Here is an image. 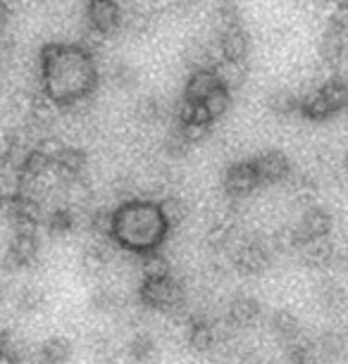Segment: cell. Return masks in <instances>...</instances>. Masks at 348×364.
<instances>
[{"instance_id": "cell-9", "label": "cell", "mask_w": 348, "mask_h": 364, "mask_svg": "<svg viewBox=\"0 0 348 364\" xmlns=\"http://www.w3.org/2000/svg\"><path fill=\"white\" fill-rule=\"evenodd\" d=\"M268 264H270V252L260 243H246L234 255V267L243 274H260Z\"/></svg>"}, {"instance_id": "cell-44", "label": "cell", "mask_w": 348, "mask_h": 364, "mask_svg": "<svg viewBox=\"0 0 348 364\" xmlns=\"http://www.w3.org/2000/svg\"><path fill=\"white\" fill-rule=\"evenodd\" d=\"M36 3H48V0H36Z\"/></svg>"}, {"instance_id": "cell-8", "label": "cell", "mask_w": 348, "mask_h": 364, "mask_svg": "<svg viewBox=\"0 0 348 364\" xmlns=\"http://www.w3.org/2000/svg\"><path fill=\"white\" fill-rule=\"evenodd\" d=\"M296 231L301 240H312V238H325L332 231V217L329 212L320 210V208H308L303 212L301 222L296 224Z\"/></svg>"}, {"instance_id": "cell-23", "label": "cell", "mask_w": 348, "mask_h": 364, "mask_svg": "<svg viewBox=\"0 0 348 364\" xmlns=\"http://www.w3.org/2000/svg\"><path fill=\"white\" fill-rule=\"evenodd\" d=\"M160 212L165 217L167 226H179L189 217V205L176 196H169L160 203Z\"/></svg>"}, {"instance_id": "cell-10", "label": "cell", "mask_w": 348, "mask_h": 364, "mask_svg": "<svg viewBox=\"0 0 348 364\" xmlns=\"http://www.w3.org/2000/svg\"><path fill=\"white\" fill-rule=\"evenodd\" d=\"M298 250L303 252V262L312 267V269H325V267L334 264V252H337V248L332 245V240H327V236L305 240Z\"/></svg>"}, {"instance_id": "cell-28", "label": "cell", "mask_w": 348, "mask_h": 364, "mask_svg": "<svg viewBox=\"0 0 348 364\" xmlns=\"http://www.w3.org/2000/svg\"><path fill=\"white\" fill-rule=\"evenodd\" d=\"M217 24H220L222 31L241 26V12H238L234 3H222L220 8H217Z\"/></svg>"}, {"instance_id": "cell-15", "label": "cell", "mask_w": 348, "mask_h": 364, "mask_svg": "<svg viewBox=\"0 0 348 364\" xmlns=\"http://www.w3.org/2000/svg\"><path fill=\"white\" fill-rule=\"evenodd\" d=\"M72 355V343L65 336H53L38 348V364H65Z\"/></svg>"}, {"instance_id": "cell-36", "label": "cell", "mask_w": 348, "mask_h": 364, "mask_svg": "<svg viewBox=\"0 0 348 364\" xmlns=\"http://www.w3.org/2000/svg\"><path fill=\"white\" fill-rule=\"evenodd\" d=\"M191 150V143L184 139V134L181 132H176V134H172L167 139V143H165V153L169 155V157H184Z\"/></svg>"}, {"instance_id": "cell-38", "label": "cell", "mask_w": 348, "mask_h": 364, "mask_svg": "<svg viewBox=\"0 0 348 364\" xmlns=\"http://www.w3.org/2000/svg\"><path fill=\"white\" fill-rule=\"evenodd\" d=\"M93 305L98 307L100 312H115V310H120V307H122V300L110 291H100L93 298Z\"/></svg>"}, {"instance_id": "cell-42", "label": "cell", "mask_w": 348, "mask_h": 364, "mask_svg": "<svg viewBox=\"0 0 348 364\" xmlns=\"http://www.w3.org/2000/svg\"><path fill=\"white\" fill-rule=\"evenodd\" d=\"M169 3L176 5V8H181V10H189V8H194L198 0H169Z\"/></svg>"}, {"instance_id": "cell-20", "label": "cell", "mask_w": 348, "mask_h": 364, "mask_svg": "<svg viewBox=\"0 0 348 364\" xmlns=\"http://www.w3.org/2000/svg\"><path fill=\"white\" fill-rule=\"evenodd\" d=\"M215 74H217V79H220V84L227 86L231 91V88H238L243 84L246 67H243V63H229V60H222L220 65H215Z\"/></svg>"}, {"instance_id": "cell-12", "label": "cell", "mask_w": 348, "mask_h": 364, "mask_svg": "<svg viewBox=\"0 0 348 364\" xmlns=\"http://www.w3.org/2000/svg\"><path fill=\"white\" fill-rule=\"evenodd\" d=\"M260 314V302L251 295H238L229 302L227 307V321L231 326H248L253 324Z\"/></svg>"}, {"instance_id": "cell-21", "label": "cell", "mask_w": 348, "mask_h": 364, "mask_svg": "<svg viewBox=\"0 0 348 364\" xmlns=\"http://www.w3.org/2000/svg\"><path fill=\"white\" fill-rule=\"evenodd\" d=\"M320 305L329 312H339L348 305V293L339 284L329 281V284H325L320 288Z\"/></svg>"}, {"instance_id": "cell-29", "label": "cell", "mask_w": 348, "mask_h": 364, "mask_svg": "<svg viewBox=\"0 0 348 364\" xmlns=\"http://www.w3.org/2000/svg\"><path fill=\"white\" fill-rule=\"evenodd\" d=\"M312 353H315V350H312V343L303 341L301 336L289 343V362L291 364H308Z\"/></svg>"}, {"instance_id": "cell-16", "label": "cell", "mask_w": 348, "mask_h": 364, "mask_svg": "<svg viewBox=\"0 0 348 364\" xmlns=\"http://www.w3.org/2000/svg\"><path fill=\"white\" fill-rule=\"evenodd\" d=\"M272 331H275L279 341L291 343L293 338L301 336V321H298L296 314L289 310H277L272 314Z\"/></svg>"}, {"instance_id": "cell-43", "label": "cell", "mask_w": 348, "mask_h": 364, "mask_svg": "<svg viewBox=\"0 0 348 364\" xmlns=\"http://www.w3.org/2000/svg\"><path fill=\"white\" fill-rule=\"evenodd\" d=\"M344 169L348 171V153H346V157H344Z\"/></svg>"}, {"instance_id": "cell-19", "label": "cell", "mask_w": 348, "mask_h": 364, "mask_svg": "<svg viewBox=\"0 0 348 364\" xmlns=\"http://www.w3.org/2000/svg\"><path fill=\"white\" fill-rule=\"evenodd\" d=\"M158 348H155V341L153 336L148 333H136L127 346V355L132 357L134 362H151Z\"/></svg>"}, {"instance_id": "cell-30", "label": "cell", "mask_w": 348, "mask_h": 364, "mask_svg": "<svg viewBox=\"0 0 348 364\" xmlns=\"http://www.w3.org/2000/svg\"><path fill=\"white\" fill-rule=\"evenodd\" d=\"M231 233H234V226L229 222H217L210 226L208 231V243L213 245V248H224V245L231 240Z\"/></svg>"}, {"instance_id": "cell-41", "label": "cell", "mask_w": 348, "mask_h": 364, "mask_svg": "<svg viewBox=\"0 0 348 364\" xmlns=\"http://www.w3.org/2000/svg\"><path fill=\"white\" fill-rule=\"evenodd\" d=\"M334 264L339 267V269H346L348 272V245L346 248H339L334 252Z\"/></svg>"}, {"instance_id": "cell-7", "label": "cell", "mask_w": 348, "mask_h": 364, "mask_svg": "<svg viewBox=\"0 0 348 364\" xmlns=\"http://www.w3.org/2000/svg\"><path fill=\"white\" fill-rule=\"evenodd\" d=\"M122 15L115 0H88V24L98 33H112L120 26Z\"/></svg>"}, {"instance_id": "cell-37", "label": "cell", "mask_w": 348, "mask_h": 364, "mask_svg": "<svg viewBox=\"0 0 348 364\" xmlns=\"http://www.w3.org/2000/svg\"><path fill=\"white\" fill-rule=\"evenodd\" d=\"M136 79H139V74H136L129 65H122V63H120V65L112 70V81H115V86H120V88L134 86V84H136Z\"/></svg>"}, {"instance_id": "cell-26", "label": "cell", "mask_w": 348, "mask_h": 364, "mask_svg": "<svg viewBox=\"0 0 348 364\" xmlns=\"http://www.w3.org/2000/svg\"><path fill=\"white\" fill-rule=\"evenodd\" d=\"M74 229V215L70 210H56L51 217H48V231L53 236H65Z\"/></svg>"}, {"instance_id": "cell-25", "label": "cell", "mask_w": 348, "mask_h": 364, "mask_svg": "<svg viewBox=\"0 0 348 364\" xmlns=\"http://www.w3.org/2000/svg\"><path fill=\"white\" fill-rule=\"evenodd\" d=\"M344 55V33L337 31H325L322 38V60L329 65H337Z\"/></svg>"}, {"instance_id": "cell-5", "label": "cell", "mask_w": 348, "mask_h": 364, "mask_svg": "<svg viewBox=\"0 0 348 364\" xmlns=\"http://www.w3.org/2000/svg\"><path fill=\"white\" fill-rule=\"evenodd\" d=\"M258 186H260V178H258L253 160L231 164L227 174H224V191L231 198H246L248 193H253Z\"/></svg>"}, {"instance_id": "cell-2", "label": "cell", "mask_w": 348, "mask_h": 364, "mask_svg": "<svg viewBox=\"0 0 348 364\" xmlns=\"http://www.w3.org/2000/svg\"><path fill=\"white\" fill-rule=\"evenodd\" d=\"M167 222L160 212V205L153 203H129L115 212L112 236L125 248L151 252L167 233Z\"/></svg>"}, {"instance_id": "cell-6", "label": "cell", "mask_w": 348, "mask_h": 364, "mask_svg": "<svg viewBox=\"0 0 348 364\" xmlns=\"http://www.w3.org/2000/svg\"><path fill=\"white\" fill-rule=\"evenodd\" d=\"M253 164H255L260 183H279L291 174L289 157L284 153H279V150H268V153L258 155Z\"/></svg>"}, {"instance_id": "cell-35", "label": "cell", "mask_w": 348, "mask_h": 364, "mask_svg": "<svg viewBox=\"0 0 348 364\" xmlns=\"http://www.w3.org/2000/svg\"><path fill=\"white\" fill-rule=\"evenodd\" d=\"M112 224H115L112 212H105V210L93 212V217H91V231L93 233H98V236H112Z\"/></svg>"}, {"instance_id": "cell-39", "label": "cell", "mask_w": 348, "mask_h": 364, "mask_svg": "<svg viewBox=\"0 0 348 364\" xmlns=\"http://www.w3.org/2000/svg\"><path fill=\"white\" fill-rule=\"evenodd\" d=\"M12 53H15V41H12L3 29V31H0V67L10 63Z\"/></svg>"}, {"instance_id": "cell-17", "label": "cell", "mask_w": 348, "mask_h": 364, "mask_svg": "<svg viewBox=\"0 0 348 364\" xmlns=\"http://www.w3.org/2000/svg\"><path fill=\"white\" fill-rule=\"evenodd\" d=\"M217 341V331L213 324H208L206 319H196L189 328V343L191 348L198 350V353H208L210 348L215 346Z\"/></svg>"}, {"instance_id": "cell-27", "label": "cell", "mask_w": 348, "mask_h": 364, "mask_svg": "<svg viewBox=\"0 0 348 364\" xmlns=\"http://www.w3.org/2000/svg\"><path fill=\"white\" fill-rule=\"evenodd\" d=\"M169 274V262L158 252H148L143 257V277L146 279H158V277H167Z\"/></svg>"}, {"instance_id": "cell-22", "label": "cell", "mask_w": 348, "mask_h": 364, "mask_svg": "<svg viewBox=\"0 0 348 364\" xmlns=\"http://www.w3.org/2000/svg\"><path fill=\"white\" fill-rule=\"evenodd\" d=\"M107 262H110V252H107L105 245H88V248L84 250V255H81V267H84L86 272H103Z\"/></svg>"}, {"instance_id": "cell-40", "label": "cell", "mask_w": 348, "mask_h": 364, "mask_svg": "<svg viewBox=\"0 0 348 364\" xmlns=\"http://www.w3.org/2000/svg\"><path fill=\"white\" fill-rule=\"evenodd\" d=\"M12 5L8 3V0H0V31L5 29V26L10 24V19H12Z\"/></svg>"}, {"instance_id": "cell-11", "label": "cell", "mask_w": 348, "mask_h": 364, "mask_svg": "<svg viewBox=\"0 0 348 364\" xmlns=\"http://www.w3.org/2000/svg\"><path fill=\"white\" fill-rule=\"evenodd\" d=\"M220 50H222V60H229V63H243L248 58V36H246L241 26L222 31Z\"/></svg>"}, {"instance_id": "cell-34", "label": "cell", "mask_w": 348, "mask_h": 364, "mask_svg": "<svg viewBox=\"0 0 348 364\" xmlns=\"http://www.w3.org/2000/svg\"><path fill=\"white\" fill-rule=\"evenodd\" d=\"M136 114H139L141 122H146V124H151V122H158L160 114H162V105L160 100L155 98H143L139 102V109H136Z\"/></svg>"}, {"instance_id": "cell-33", "label": "cell", "mask_w": 348, "mask_h": 364, "mask_svg": "<svg viewBox=\"0 0 348 364\" xmlns=\"http://www.w3.org/2000/svg\"><path fill=\"white\" fill-rule=\"evenodd\" d=\"M17 305L24 312H36L43 305V291H38V288H24L17 298Z\"/></svg>"}, {"instance_id": "cell-31", "label": "cell", "mask_w": 348, "mask_h": 364, "mask_svg": "<svg viewBox=\"0 0 348 364\" xmlns=\"http://www.w3.org/2000/svg\"><path fill=\"white\" fill-rule=\"evenodd\" d=\"M275 245H277V250H298L303 245V240L301 236H298V231H296V226H291V229H279L275 233Z\"/></svg>"}, {"instance_id": "cell-24", "label": "cell", "mask_w": 348, "mask_h": 364, "mask_svg": "<svg viewBox=\"0 0 348 364\" xmlns=\"http://www.w3.org/2000/svg\"><path fill=\"white\" fill-rule=\"evenodd\" d=\"M268 105L272 112L286 117V114H293L296 109H301V100H298L291 91H277L268 98Z\"/></svg>"}, {"instance_id": "cell-4", "label": "cell", "mask_w": 348, "mask_h": 364, "mask_svg": "<svg viewBox=\"0 0 348 364\" xmlns=\"http://www.w3.org/2000/svg\"><path fill=\"white\" fill-rule=\"evenodd\" d=\"M346 107H348V86L339 79L327 81V84L320 86L315 93H310L308 98L301 100L303 114L315 122L334 117Z\"/></svg>"}, {"instance_id": "cell-13", "label": "cell", "mask_w": 348, "mask_h": 364, "mask_svg": "<svg viewBox=\"0 0 348 364\" xmlns=\"http://www.w3.org/2000/svg\"><path fill=\"white\" fill-rule=\"evenodd\" d=\"M220 84L215 74V67L213 70H194V74L189 77V84H186V91H184V100H194V102H203L213 93V88Z\"/></svg>"}, {"instance_id": "cell-1", "label": "cell", "mask_w": 348, "mask_h": 364, "mask_svg": "<svg viewBox=\"0 0 348 364\" xmlns=\"http://www.w3.org/2000/svg\"><path fill=\"white\" fill-rule=\"evenodd\" d=\"M43 74L48 95L56 102H79L95 84V70L84 48L48 46L43 50Z\"/></svg>"}, {"instance_id": "cell-3", "label": "cell", "mask_w": 348, "mask_h": 364, "mask_svg": "<svg viewBox=\"0 0 348 364\" xmlns=\"http://www.w3.org/2000/svg\"><path fill=\"white\" fill-rule=\"evenodd\" d=\"M141 300L146 302L148 307L158 312H167V314H179L186 307V293H184L181 284L176 279L167 277H158V279H146L141 286Z\"/></svg>"}, {"instance_id": "cell-32", "label": "cell", "mask_w": 348, "mask_h": 364, "mask_svg": "<svg viewBox=\"0 0 348 364\" xmlns=\"http://www.w3.org/2000/svg\"><path fill=\"white\" fill-rule=\"evenodd\" d=\"M320 353H325V355H329V357H337L344 353V348H346V338L341 333L337 331H327L322 338H320Z\"/></svg>"}, {"instance_id": "cell-18", "label": "cell", "mask_w": 348, "mask_h": 364, "mask_svg": "<svg viewBox=\"0 0 348 364\" xmlns=\"http://www.w3.org/2000/svg\"><path fill=\"white\" fill-rule=\"evenodd\" d=\"M231 105V91L227 86H222V84H217L213 88V93L208 95L206 100H203V107H206V112L210 114V119H220V117L227 112Z\"/></svg>"}, {"instance_id": "cell-14", "label": "cell", "mask_w": 348, "mask_h": 364, "mask_svg": "<svg viewBox=\"0 0 348 364\" xmlns=\"http://www.w3.org/2000/svg\"><path fill=\"white\" fill-rule=\"evenodd\" d=\"M8 252H12L19 264L22 267H29L36 262V255H38V240H36V233H12V240H10V248Z\"/></svg>"}]
</instances>
